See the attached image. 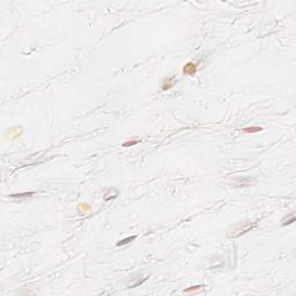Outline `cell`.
Wrapping results in <instances>:
<instances>
[{
  "label": "cell",
  "instance_id": "4",
  "mask_svg": "<svg viewBox=\"0 0 296 296\" xmlns=\"http://www.w3.org/2000/svg\"><path fill=\"white\" fill-rule=\"evenodd\" d=\"M137 238V236H131V237H126V238H124L123 241H121V242H117V246H124V245H126V244H129V243H131L132 241H134Z\"/></svg>",
  "mask_w": 296,
  "mask_h": 296
},
{
  "label": "cell",
  "instance_id": "8",
  "mask_svg": "<svg viewBox=\"0 0 296 296\" xmlns=\"http://www.w3.org/2000/svg\"><path fill=\"white\" fill-rule=\"evenodd\" d=\"M138 142V140H134V141H129V142H124L123 143V147H130V146H133Z\"/></svg>",
  "mask_w": 296,
  "mask_h": 296
},
{
  "label": "cell",
  "instance_id": "5",
  "mask_svg": "<svg viewBox=\"0 0 296 296\" xmlns=\"http://www.w3.org/2000/svg\"><path fill=\"white\" fill-rule=\"evenodd\" d=\"M34 193L33 192H27V193H15V194H11V198H17V199H21V198H29L31 197Z\"/></svg>",
  "mask_w": 296,
  "mask_h": 296
},
{
  "label": "cell",
  "instance_id": "9",
  "mask_svg": "<svg viewBox=\"0 0 296 296\" xmlns=\"http://www.w3.org/2000/svg\"><path fill=\"white\" fill-rule=\"evenodd\" d=\"M199 288H201V286H196V287H192V288H190V289H186L185 293H190V291L196 290V289H199Z\"/></svg>",
  "mask_w": 296,
  "mask_h": 296
},
{
  "label": "cell",
  "instance_id": "3",
  "mask_svg": "<svg viewBox=\"0 0 296 296\" xmlns=\"http://www.w3.org/2000/svg\"><path fill=\"white\" fill-rule=\"evenodd\" d=\"M183 71H184V73L185 74H189V75H193L194 73H196V71H197V68H196V66L193 65V64H188L184 68H183Z\"/></svg>",
  "mask_w": 296,
  "mask_h": 296
},
{
  "label": "cell",
  "instance_id": "6",
  "mask_svg": "<svg viewBox=\"0 0 296 296\" xmlns=\"http://www.w3.org/2000/svg\"><path fill=\"white\" fill-rule=\"evenodd\" d=\"M295 221V215H294V213H291L290 215H289V218H285L283 220H282V226H287V224H290V223H293Z\"/></svg>",
  "mask_w": 296,
  "mask_h": 296
},
{
  "label": "cell",
  "instance_id": "7",
  "mask_svg": "<svg viewBox=\"0 0 296 296\" xmlns=\"http://www.w3.org/2000/svg\"><path fill=\"white\" fill-rule=\"evenodd\" d=\"M243 132H246V133H252V132H259L261 131V127H245L242 130Z\"/></svg>",
  "mask_w": 296,
  "mask_h": 296
},
{
  "label": "cell",
  "instance_id": "2",
  "mask_svg": "<svg viewBox=\"0 0 296 296\" xmlns=\"http://www.w3.org/2000/svg\"><path fill=\"white\" fill-rule=\"evenodd\" d=\"M254 226H256V222H254L253 224H251L250 222H245V223H243L242 226H241V224L235 226V228H234V230H232V231H237V232L234 234V235H232V237H237V236H240V235H242V234H245L246 231L251 230Z\"/></svg>",
  "mask_w": 296,
  "mask_h": 296
},
{
  "label": "cell",
  "instance_id": "1",
  "mask_svg": "<svg viewBox=\"0 0 296 296\" xmlns=\"http://www.w3.org/2000/svg\"><path fill=\"white\" fill-rule=\"evenodd\" d=\"M254 178H250V177H236L231 181V186H249L252 183H254Z\"/></svg>",
  "mask_w": 296,
  "mask_h": 296
}]
</instances>
